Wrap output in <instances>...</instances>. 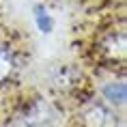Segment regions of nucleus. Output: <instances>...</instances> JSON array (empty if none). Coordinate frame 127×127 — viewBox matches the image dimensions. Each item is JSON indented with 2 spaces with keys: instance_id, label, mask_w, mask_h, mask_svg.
Listing matches in <instances>:
<instances>
[{
  "instance_id": "nucleus-1",
  "label": "nucleus",
  "mask_w": 127,
  "mask_h": 127,
  "mask_svg": "<svg viewBox=\"0 0 127 127\" xmlns=\"http://www.w3.org/2000/svg\"><path fill=\"white\" fill-rule=\"evenodd\" d=\"M97 58L103 63V65H110V67H119L125 63L127 56V37L125 30L121 28H110L97 39Z\"/></svg>"
},
{
  "instance_id": "nucleus-2",
  "label": "nucleus",
  "mask_w": 127,
  "mask_h": 127,
  "mask_svg": "<svg viewBox=\"0 0 127 127\" xmlns=\"http://www.w3.org/2000/svg\"><path fill=\"white\" fill-rule=\"evenodd\" d=\"M80 127H114V108L103 101H86L80 108Z\"/></svg>"
},
{
  "instance_id": "nucleus-3",
  "label": "nucleus",
  "mask_w": 127,
  "mask_h": 127,
  "mask_svg": "<svg viewBox=\"0 0 127 127\" xmlns=\"http://www.w3.org/2000/svg\"><path fill=\"white\" fill-rule=\"evenodd\" d=\"M52 82L54 88L60 93H75L82 86V73L73 65H63L52 73Z\"/></svg>"
},
{
  "instance_id": "nucleus-4",
  "label": "nucleus",
  "mask_w": 127,
  "mask_h": 127,
  "mask_svg": "<svg viewBox=\"0 0 127 127\" xmlns=\"http://www.w3.org/2000/svg\"><path fill=\"white\" fill-rule=\"evenodd\" d=\"M17 73V54L9 43H0V86H4Z\"/></svg>"
},
{
  "instance_id": "nucleus-5",
  "label": "nucleus",
  "mask_w": 127,
  "mask_h": 127,
  "mask_svg": "<svg viewBox=\"0 0 127 127\" xmlns=\"http://www.w3.org/2000/svg\"><path fill=\"white\" fill-rule=\"evenodd\" d=\"M101 97H103V103H108L110 108H116V106H123L125 103V82L123 80H112L110 84H106V86L101 88Z\"/></svg>"
}]
</instances>
